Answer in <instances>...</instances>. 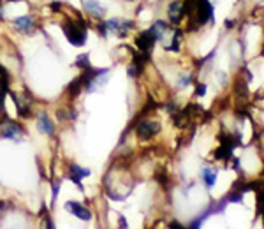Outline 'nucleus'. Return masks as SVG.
<instances>
[{
	"mask_svg": "<svg viewBox=\"0 0 264 229\" xmlns=\"http://www.w3.org/2000/svg\"><path fill=\"white\" fill-rule=\"evenodd\" d=\"M76 65H78V67H81V69H85V67H88L90 65V60H88V55H79L78 56V60H76Z\"/></svg>",
	"mask_w": 264,
	"mask_h": 229,
	"instance_id": "2eb2a0df",
	"label": "nucleus"
},
{
	"mask_svg": "<svg viewBox=\"0 0 264 229\" xmlns=\"http://www.w3.org/2000/svg\"><path fill=\"white\" fill-rule=\"evenodd\" d=\"M12 2H18V0H12Z\"/></svg>",
	"mask_w": 264,
	"mask_h": 229,
	"instance_id": "4be33fe9",
	"label": "nucleus"
},
{
	"mask_svg": "<svg viewBox=\"0 0 264 229\" xmlns=\"http://www.w3.org/2000/svg\"><path fill=\"white\" fill-rule=\"evenodd\" d=\"M180 85H182V87L190 85V76H182V81H180Z\"/></svg>",
	"mask_w": 264,
	"mask_h": 229,
	"instance_id": "6ab92c4d",
	"label": "nucleus"
},
{
	"mask_svg": "<svg viewBox=\"0 0 264 229\" xmlns=\"http://www.w3.org/2000/svg\"><path fill=\"white\" fill-rule=\"evenodd\" d=\"M5 92H7V88H4V90H0V111L4 109V99H5Z\"/></svg>",
	"mask_w": 264,
	"mask_h": 229,
	"instance_id": "dca6fc26",
	"label": "nucleus"
},
{
	"mask_svg": "<svg viewBox=\"0 0 264 229\" xmlns=\"http://www.w3.org/2000/svg\"><path fill=\"white\" fill-rule=\"evenodd\" d=\"M14 26L19 32H23V34H30L32 28H34V21H32L28 16H21V18L14 19Z\"/></svg>",
	"mask_w": 264,
	"mask_h": 229,
	"instance_id": "9b49d317",
	"label": "nucleus"
},
{
	"mask_svg": "<svg viewBox=\"0 0 264 229\" xmlns=\"http://www.w3.org/2000/svg\"><path fill=\"white\" fill-rule=\"evenodd\" d=\"M169 19H171V23H175V25H178L180 21H182V18L185 16V11H183V4L182 2H173L171 5H169Z\"/></svg>",
	"mask_w": 264,
	"mask_h": 229,
	"instance_id": "0eeeda50",
	"label": "nucleus"
},
{
	"mask_svg": "<svg viewBox=\"0 0 264 229\" xmlns=\"http://www.w3.org/2000/svg\"><path fill=\"white\" fill-rule=\"evenodd\" d=\"M171 228H180V229H182L183 226H182V224H178V222H173V224H171Z\"/></svg>",
	"mask_w": 264,
	"mask_h": 229,
	"instance_id": "aec40b11",
	"label": "nucleus"
},
{
	"mask_svg": "<svg viewBox=\"0 0 264 229\" xmlns=\"http://www.w3.org/2000/svg\"><path fill=\"white\" fill-rule=\"evenodd\" d=\"M90 175V171L88 169H83V168H79L78 164H71V180L74 182L76 185L79 187V191H83V185H81V178L83 177H88Z\"/></svg>",
	"mask_w": 264,
	"mask_h": 229,
	"instance_id": "6e6552de",
	"label": "nucleus"
},
{
	"mask_svg": "<svg viewBox=\"0 0 264 229\" xmlns=\"http://www.w3.org/2000/svg\"><path fill=\"white\" fill-rule=\"evenodd\" d=\"M159 131H160V124H159V122H155V120H143V122H139L138 129H136V132H138V136L141 139L153 138V136H155Z\"/></svg>",
	"mask_w": 264,
	"mask_h": 229,
	"instance_id": "7ed1b4c3",
	"label": "nucleus"
},
{
	"mask_svg": "<svg viewBox=\"0 0 264 229\" xmlns=\"http://www.w3.org/2000/svg\"><path fill=\"white\" fill-rule=\"evenodd\" d=\"M62 28L71 44L83 46L86 42V25L83 21H67Z\"/></svg>",
	"mask_w": 264,
	"mask_h": 229,
	"instance_id": "f257e3e1",
	"label": "nucleus"
},
{
	"mask_svg": "<svg viewBox=\"0 0 264 229\" xmlns=\"http://www.w3.org/2000/svg\"><path fill=\"white\" fill-rule=\"evenodd\" d=\"M0 9H2V5H0ZM0 19H4V14H2V12H0Z\"/></svg>",
	"mask_w": 264,
	"mask_h": 229,
	"instance_id": "412c9836",
	"label": "nucleus"
},
{
	"mask_svg": "<svg viewBox=\"0 0 264 229\" xmlns=\"http://www.w3.org/2000/svg\"><path fill=\"white\" fill-rule=\"evenodd\" d=\"M203 182L208 189H212L217 182V169L215 168H203Z\"/></svg>",
	"mask_w": 264,
	"mask_h": 229,
	"instance_id": "f8f14e48",
	"label": "nucleus"
},
{
	"mask_svg": "<svg viewBox=\"0 0 264 229\" xmlns=\"http://www.w3.org/2000/svg\"><path fill=\"white\" fill-rule=\"evenodd\" d=\"M65 210L71 212V214L76 215V217H79L81 221L88 222L90 219H92V214H90V212L86 210L85 207H81L79 203H74V201H67V203H65Z\"/></svg>",
	"mask_w": 264,
	"mask_h": 229,
	"instance_id": "39448f33",
	"label": "nucleus"
},
{
	"mask_svg": "<svg viewBox=\"0 0 264 229\" xmlns=\"http://www.w3.org/2000/svg\"><path fill=\"white\" fill-rule=\"evenodd\" d=\"M60 185H62V182H56V184L53 185V201H55V199H56V194H58Z\"/></svg>",
	"mask_w": 264,
	"mask_h": 229,
	"instance_id": "a211bd4d",
	"label": "nucleus"
},
{
	"mask_svg": "<svg viewBox=\"0 0 264 229\" xmlns=\"http://www.w3.org/2000/svg\"><path fill=\"white\" fill-rule=\"evenodd\" d=\"M37 129H39V132H42V134H53V131H55L51 120L48 118V115H46V113H41V115H39Z\"/></svg>",
	"mask_w": 264,
	"mask_h": 229,
	"instance_id": "9d476101",
	"label": "nucleus"
},
{
	"mask_svg": "<svg viewBox=\"0 0 264 229\" xmlns=\"http://www.w3.org/2000/svg\"><path fill=\"white\" fill-rule=\"evenodd\" d=\"M197 23L205 25L208 19H213V5L210 0H196Z\"/></svg>",
	"mask_w": 264,
	"mask_h": 229,
	"instance_id": "f03ea898",
	"label": "nucleus"
},
{
	"mask_svg": "<svg viewBox=\"0 0 264 229\" xmlns=\"http://www.w3.org/2000/svg\"><path fill=\"white\" fill-rule=\"evenodd\" d=\"M81 4H83V9H85L88 14L97 16V18H102V16L106 14L104 5H101L97 0H81Z\"/></svg>",
	"mask_w": 264,
	"mask_h": 229,
	"instance_id": "423d86ee",
	"label": "nucleus"
},
{
	"mask_svg": "<svg viewBox=\"0 0 264 229\" xmlns=\"http://www.w3.org/2000/svg\"><path fill=\"white\" fill-rule=\"evenodd\" d=\"M205 92H206V85H199V87H197V90H196V95L203 97V95H205Z\"/></svg>",
	"mask_w": 264,
	"mask_h": 229,
	"instance_id": "f3484780",
	"label": "nucleus"
},
{
	"mask_svg": "<svg viewBox=\"0 0 264 229\" xmlns=\"http://www.w3.org/2000/svg\"><path fill=\"white\" fill-rule=\"evenodd\" d=\"M168 30V25L164 21H157L155 25L150 28V32H152V35L155 37V41H159V39H162L164 37V32Z\"/></svg>",
	"mask_w": 264,
	"mask_h": 229,
	"instance_id": "ddd939ff",
	"label": "nucleus"
},
{
	"mask_svg": "<svg viewBox=\"0 0 264 229\" xmlns=\"http://www.w3.org/2000/svg\"><path fill=\"white\" fill-rule=\"evenodd\" d=\"M69 88H71L72 95H74V97H76V95L79 94V90H81V88H83V81H81V78H78L74 83H71V87H69Z\"/></svg>",
	"mask_w": 264,
	"mask_h": 229,
	"instance_id": "4468645a",
	"label": "nucleus"
},
{
	"mask_svg": "<svg viewBox=\"0 0 264 229\" xmlns=\"http://www.w3.org/2000/svg\"><path fill=\"white\" fill-rule=\"evenodd\" d=\"M136 44H138V48L141 49L143 53H150L153 48V44H155V37L152 35V32L146 30L136 37Z\"/></svg>",
	"mask_w": 264,
	"mask_h": 229,
	"instance_id": "20e7f679",
	"label": "nucleus"
},
{
	"mask_svg": "<svg viewBox=\"0 0 264 229\" xmlns=\"http://www.w3.org/2000/svg\"><path fill=\"white\" fill-rule=\"evenodd\" d=\"M21 134H23L21 127H19V125H16V124H12V122L2 129V136H4V138H7V139H12V141H18V139H21Z\"/></svg>",
	"mask_w": 264,
	"mask_h": 229,
	"instance_id": "1a4fd4ad",
	"label": "nucleus"
}]
</instances>
